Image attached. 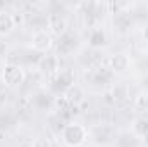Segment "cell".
<instances>
[{"mask_svg": "<svg viewBox=\"0 0 148 147\" xmlns=\"http://www.w3.org/2000/svg\"><path fill=\"white\" fill-rule=\"evenodd\" d=\"M33 147H52V144H50L47 139H36L35 144H33Z\"/></svg>", "mask_w": 148, "mask_h": 147, "instance_id": "obj_22", "label": "cell"}, {"mask_svg": "<svg viewBox=\"0 0 148 147\" xmlns=\"http://www.w3.org/2000/svg\"><path fill=\"white\" fill-rule=\"evenodd\" d=\"M62 142L67 147H81L88 140V130L79 123H67L60 133Z\"/></svg>", "mask_w": 148, "mask_h": 147, "instance_id": "obj_1", "label": "cell"}, {"mask_svg": "<svg viewBox=\"0 0 148 147\" xmlns=\"http://www.w3.org/2000/svg\"><path fill=\"white\" fill-rule=\"evenodd\" d=\"M141 37H143V40H145V42H148V26H145V28H143Z\"/></svg>", "mask_w": 148, "mask_h": 147, "instance_id": "obj_23", "label": "cell"}, {"mask_svg": "<svg viewBox=\"0 0 148 147\" xmlns=\"http://www.w3.org/2000/svg\"><path fill=\"white\" fill-rule=\"evenodd\" d=\"M29 106L36 111H50L55 106V99L48 90H36L29 95Z\"/></svg>", "mask_w": 148, "mask_h": 147, "instance_id": "obj_6", "label": "cell"}, {"mask_svg": "<svg viewBox=\"0 0 148 147\" xmlns=\"http://www.w3.org/2000/svg\"><path fill=\"white\" fill-rule=\"evenodd\" d=\"M112 101L114 102H124V101H127V97H129V88H127V85L126 83H115L114 87H112Z\"/></svg>", "mask_w": 148, "mask_h": 147, "instance_id": "obj_18", "label": "cell"}, {"mask_svg": "<svg viewBox=\"0 0 148 147\" xmlns=\"http://www.w3.org/2000/svg\"><path fill=\"white\" fill-rule=\"evenodd\" d=\"M52 47H53V37H52L47 30L35 31V33L31 35V49H33L35 52L43 54V52H48Z\"/></svg>", "mask_w": 148, "mask_h": 147, "instance_id": "obj_9", "label": "cell"}, {"mask_svg": "<svg viewBox=\"0 0 148 147\" xmlns=\"http://www.w3.org/2000/svg\"><path fill=\"white\" fill-rule=\"evenodd\" d=\"M112 78H114V73H112L109 68L102 66V64L97 66V68L88 69V73H86V80L91 85H95V87H103V85L110 83Z\"/></svg>", "mask_w": 148, "mask_h": 147, "instance_id": "obj_8", "label": "cell"}, {"mask_svg": "<svg viewBox=\"0 0 148 147\" xmlns=\"http://www.w3.org/2000/svg\"><path fill=\"white\" fill-rule=\"evenodd\" d=\"M64 97H66V101H67L73 107H77V106L84 101V94H83V90H81L77 85H74L73 88L64 95Z\"/></svg>", "mask_w": 148, "mask_h": 147, "instance_id": "obj_19", "label": "cell"}, {"mask_svg": "<svg viewBox=\"0 0 148 147\" xmlns=\"http://www.w3.org/2000/svg\"><path fill=\"white\" fill-rule=\"evenodd\" d=\"M76 83V76H74L73 69H64V71H59L55 74V78L52 80L50 83V94L52 95H66Z\"/></svg>", "mask_w": 148, "mask_h": 147, "instance_id": "obj_2", "label": "cell"}, {"mask_svg": "<svg viewBox=\"0 0 148 147\" xmlns=\"http://www.w3.org/2000/svg\"><path fill=\"white\" fill-rule=\"evenodd\" d=\"M48 33L53 37H60L67 31V19L62 12H50L48 14Z\"/></svg>", "mask_w": 148, "mask_h": 147, "instance_id": "obj_10", "label": "cell"}, {"mask_svg": "<svg viewBox=\"0 0 148 147\" xmlns=\"http://www.w3.org/2000/svg\"><path fill=\"white\" fill-rule=\"evenodd\" d=\"M52 147H55V146H52Z\"/></svg>", "mask_w": 148, "mask_h": 147, "instance_id": "obj_26", "label": "cell"}, {"mask_svg": "<svg viewBox=\"0 0 148 147\" xmlns=\"http://www.w3.org/2000/svg\"><path fill=\"white\" fill-rule=\"evenodd\" d=\"M88 135L93 139V142L97 146H107V144H110L112 140H115V132H114V128H112L110 125H107V123L95 125L88 132Z\"/></svg>", "mask_w": 148, "mask_h": 147, "instance_id": "obj_4", "label": "cell"}, {"mask_svg": "<svg viewBox=\"0 0 148 147\" xmlns=\"http://www.w3.org/2000/svg\"><path fill=\"white\" fill-rule=\"evenodd\" d=\"M131 132L138 137V139H145L148 137V119L147 118H138L133 121V128Z\"/></svg>", "mask_w": 148, "mask_h": 147, "instance_id": "obj_20", "label": "cell"}, {"mask_svg": "<svg viewBox=\"0 0 148 147\" xmlns=\"http://www.w3.org/2000/svg\"><path fill=\"white\" fill-rule=\"evenodd\" d=\"M26 80V73L23 69V66L17 64H10L7 62L2 69V81L7 87H21Z\"/></svg>", "mask_w": 148, "mask_h": 147, "instance_id": "obj_3", "label": "cell"}, {"mask_svg": "<svg viewBox=\"0 0 148 147\" xmlns=\"http://www.w3.org/2000/svg\"><path fill=\"white\" fill-rule=\"evenodd\" d=\"M88 45L91 50H102L109 45V37L105 33V30H102L100 26L93 28L88 35Z\"/></svg>", "mask_w": 148, "mask_h": 147, "instance_id": "obj_11", "label": "cell"}, {"mask_svg": "<svg viewBox=\"0 0 148 147\" xmlns=\"http://www.w3.org/2000/svg\"><path fill=\"white\" fill-rule=\"evenodd\" d=\"M109 69L112 73H126L129 69V57L126 54H114L109 59Z\"/></svg>", "mask_w": 148, "mask_h": 147, "instance_id": "obj_12", "label": "cell"}, {"mask_svg": "<svg viewBox=\"0 0 148 147\" xmlns=\"http://www.w3.org/2000/svg\"><path fill=\"white\" fill-rule=\"evenodd\" d=\"M3 52H5V42L0 38V54H3Z\"/></svg>", "mask_w": 148, "mask_h": 147, "instance_id": "obj_24", "label": "cell"}, {"mask_svg": "<svg viewBox=\"0 0 148 147\" xmlns=\"http://www.w3.org/2000/svg\"><path fill=\"white\" fill-rule=\"evenodd\" d=\"M17 125V116L10 111L0 112V132H10Z\"/></svg>", "mask_w": 148, "mask_h": 147, "instance_id": "obj_17", "label": "cell"}, {"mask_svg": "<svg viewBox=\"0 0 148 147\" xmlns=\"http://www.w3.org/2000/svg\"><path fill=\"white\" fill-rule=\"evenodd\" d=\"M38 71L43 74H52L59 71V57L57 55H41L38 62Z\"/></svg>", "mask_w": 148, "mask_h": 147, "instance_id": "obj_13", "label": "cell"}, {"mask_svg": "<svg viewBox=\"0 0 148 147\" xmlns=\"http://www.w3.org/2000/svg\"><path fill=\"white\" fill-rule=\"evenodd\" d=\"M115 147H141V139L133 132H121L115 137Z\"/></svg>", "mask_w": 148, "mask_h": 147, "instance_id": "obj_14", "label": "cell"}, {"mask_svg": "<svg viewBox=\"0 0 148 147\" xmlns=\"http://www.w3.org/2000/svg\"><path fill=\"white\" fill-rule=\"evenodd\" d=\"M2 69H3V66H0V78H2Z\"/></svg>", "mask_w": 148, "mask_h": 147, "instance_id": "obj_25", "label": "cell"}, {"mask_svg": "<svg viewBox=\"0 0 148 147\" xmlns=\"http://www.w3.org/2000/svg\"><path fill=\"white\" fill-rule=\"evenodd\" d=\"M126 7H127V5H124L122 9H119V10L114 12V19H112V23H114L115 31H119V33H129V30H131L133 24H134L133 14H131V9H126Z\"/></svg>", "mask_w": 148, "mask_h": 147, "instance_id": "obj_7", "label": "cell"}, {"mask_svg": "<svg viewBox=\"0 0 148 147\" xmlns=\"http://www.w3.org/2000/svg\"><path fill=\"white\" fill-rule=\"evenodd\" d=\"M28 24L31 28H35V31H41L48 26V14H43V12H35V14H29L28 16Z\"/></svg>", "mask_w": 148, "mask_h": 147, "instance_id": "obj_16", "label": "cell"}, {"mask_svg": "<svg viewBox=\"0 0 148 147\" xmlns=\"http://www.w3.org/2000/svg\"><path fill=\"white\" fill-rule=\"evenodd\" d=\"M14 28H16L14 16L10 12H7V10H0V37L9 35Z\"/></svg>", "mask_w": 148, "mask_h": 147, "instance_id": "obj_15", "label": "cell"}, {"mask_svg": "<svg viewBox=\"0 0 148 147\" xmlns=\"http://www.w3.org/2000/svg\"><path fill=\"white\" fill-rule=\"evenodd\" d=\"M79 45V37L74 33V31H66L62 33L60 37L57 38V43H55V49H57V55H71L74 50L77 49Z\"/></svg>", "mask_w": 148, "mask_h": 147, "instance_id": "obj_5", "label": "cell"}, {"mask_svg": "<svg viewBox=\"0 0 148 147\" xmlns=\"http://www.w3.org/2000/svg\"><path fill=\"white\" fill-rule=\"evenodd\" d=\"M134 107L141 112H148V92H141L134 99Z\"/></svg>", "mask_w": 148, "mask_h": 147, "instance_id": "obj_21", "label": "cell"}]
</instances>
